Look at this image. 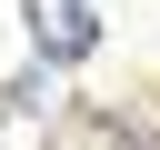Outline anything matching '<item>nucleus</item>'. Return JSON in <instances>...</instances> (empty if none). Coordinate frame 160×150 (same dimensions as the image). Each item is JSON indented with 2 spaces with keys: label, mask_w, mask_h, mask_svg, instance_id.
I'll return each instance as SVG.
<instances>
[{
  "label": "nucleus",
  "mask_w": 160,
  "mask_h": 150,
  "mask_svg": "<svg viewBox=\"0 0 160 150\" xmlns=\"http://www.w3.org/2000/svg\"><path fill=\"white\" fill-rule=\"evenodd\" d=\"M30 50H40V60H90V50H100L90 0H30Z\"/></svg>",
  "instance_id": "obj_1"
}]
</instances>
